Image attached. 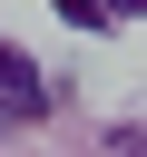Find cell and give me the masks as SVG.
Masks as SVG:
<instances>
[{"mask_svg":"<svg viewBox=\"0 0 147 157\" xmlns=\"http://www.w3.org/2000/svg\"><path fill=\"white\" fill-rule=\"evenodd\" d=\"M59 20H78V29H108L118 10H108V0H59Z\"/></svg>","mask_w":147,"mask_h":157,"instance_id":"cell-2","label":"cell"},{"mask_svg":"<svg viewBox=\"0 0 147 157\" xmlns=\"http://www.w3.org/2000/svg\"><path fill=\"white\" fill-rule=\"evenodd\" d=\"M0 108H10V118H39V108H49V88H39V69H29V59L10 49V39H0Z\"/></svg>","mask_w":147,"mask_h":157,"instance_id":"cell-1","label":"cell"},{"mask_svg":"<svg viewBox=\"0 0 147 157\" xmlns=\"http://www.w3.org/2000/svg\"><path fill=\"white\" fill-rule=\"evenodd\" d=\"M108 10H147V0H108Z\"/></svg>","mask_w":147,"mask_h":157,"instance_id":"cell-3","label":"cell"}]
</instances>
